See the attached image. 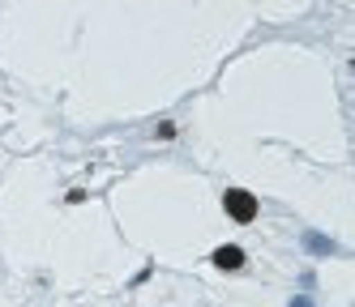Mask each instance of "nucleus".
<instances>
[{
	"mask_svg": "<svg viewBox=\"0 0 355 307\" xmlns=\"http://www.w3.org/2000/svg\"><path fill=\"white\" fill-rule=\"evenodd\" d=\"M214 265H218V269H244V252H240L236 243H223V248L214 252Z\"/></svg>",
	"mask_w": 355,
	"mask_h": 307,
	"instance_id": "2",
	"label": "nucleus"
},
{
	"mask_svg": "<svg viewBox=\"0 0 355 307\" xmlns=\"http://www.w3.org/2000/svg\"><path fill=\"white\" fill-rule=\"evenodd\" d=\"M223 210L232 214L236 222H252V218H257V196H252V192H244V188H227V196H223Z\"/></svg>",
	"mask_w": 355,
	"mask_h": 307,
	"instance_id": "1",
	"label": "nucleus"
}]
</instances>
